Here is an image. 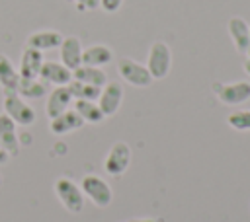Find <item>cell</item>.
I'll return each instance as SVG.
<instances>
[{"mask_svg": "<svg viewBox=\"0 0 250 222\" xmlns=\"http://www.w3.org/2000/svg\"><path fill=\"white\" fill-rule=\"evenodd\" d=\"M72 95L68 92L66 86H55V90L47 95V101H45V113L49 119H55L59 117L61 113H64L66 109H70V103H72Z\"/></svg>", "mask_w": 250, "mask_h": 222, "instance_id": "cell-9", "label": "cell"}, {"mask_svg": "<svg viewBox=\"0 0 250 222\" xmlns=\"http://www.w3.org/2000/svg\"><path fill=\"white\" fill-rule=\"evenodd\" d=\"M10 160V154H8V150L2 146V142H0V164H6Z\"/></svg>", "mask_w": 250, "mask_h": 222, "instance_id": "cell-26", "label": "cell"}, {"mask_svg": "<svg viewBox=\"0 0 250 222\" xmlns=\"http://www.w3.org/2000/svg\"><path fill=\"white\" fill-rule=\"evenodd\" d=\"M72 99H90V101H96L100 97V92L102 88L98 86H90V84H84V82H78V80H70L66 84Z\"/></svg>", "mask_w": 250, "mask_h": 222, "instance_id": "cell-22", "label": "cell"}, {"mask_svg": "<svg viewBox=\"0 0 250 222\" xmlns=\"http://www.w3.org/2000/svg\"><path fill=\"white\" fill-rule=\"evenodd\" d=\"M227 29H229V35L234 43V49L240 55H246V49H248V43H250V25L246 23V19H242L238 16H232L227 23Z\"/></svg>", "mask_w": 250, "mask_h": 222, "instance_id": "cell-14", "label": "cell"}, {"mask_svg": "<svg viewBox=\"0 0 250 222\" xmlns=\"http://www.w3.org/2000/svg\"><path fill=\"white\" fill-rule=\"evenodd\" d=\"M55 195L59 197L61 204L68 212H72V214L82 212V208H84V193H82L80 185H76L72 179L59 177L55 181Z\"/></svg>", "mask_w": 250, "mask_h": 222, "instance_id": "cell-3", "label": "cell"}, {"mask_svg": "<svg viewBox=\"0 0 250 222\" xmlns=\"http://www.w3.org/2000/svg\"><path fill=\"white\" fill-rule=\"evenodd\" d=\"M0 185H2V175H0Z\"/></svg>", "mask_w": 250, "mask_h": 222, "instance_id": "cell-30", "label": "cell"}, {"mask_svg": "<svg viewBox=\"0 0 250 222\" xmlns=\"http://www.w3.org/2000/svg\"><path fill=\"white\" fill-rule=\"evenodd\" d=\"M131 164V148L127 142L123 140H117L111 144L109 152L105 154V160H104V169L107 175L111 177H119L127 171Z\"/></svg>", "mask_w": 250, "mask_h": 222, "instance_id": "cell-6", "label": "cell"}, {"mask_svg": "<svg viewBox=\"0 0 250 222\" xmlns=\"http://www.w3.org/2000/svg\"><path fill=\"white\" fill-rule=\"evenodd\" d=\"M123 6V0H100V8L107 14H115Z\"/></svg>", "mask_w": 250, "mask_h": 222, "instance_id": "cell-25", "label": "cell"}, {"mask_svg": "<svg viewBox=\"0 0 250 222\" xmlns=\"http://www.w3.org/2000/svg\"><path fill=\"white\" fill-rule=\"evenodd\" d=\"M246 58H250V43H248V49H246Z\"/></svg>", "mask_w": 250, "mask_h": 222, "instance_id": "cell-29", "label": "cell"}, {"mask_svg": "<svg viewBox=\"0 0 250 222\" xmlns=\"http://www.w3.org/2000/svg\"><path fill=\"white\" fill-rule=\"evenodd\" d=\"M227 123L234 130H250V109H242V111L230 113L227 117Z\"/></svg>", "mask_w": 250, "mask_h": 222, "instance_id": "cell-23", "label": "cell"}, {"mask_svg": "<svg viewBox=\"0 0 250 222\" xmlns=\"http://www.w3.org/2000/svg\"><path fill=\"white\" fill-rule=\"evenodd\" d=\"M80 189H82L84 197H88L98 208H105L113 201V191H111L109 183L105 179H102L100 175H94V173L84 175L80 181Z\"/></svg>", "mask_w": 250, "mask_h": 222, "instance_id": "cell-1", "label": "cell"}, {"mask_svg": "<svg viewBox=\"0 0 250 222\" xmlns=\"http://www.w3.org/2000/svg\"><path fill=\"white\" fill-rule=\"evenodd\" d=\"M20 82V72L14 66V62L0 53V88L4 92H16Z\"/></svg>", "mask_w": 250, "mask_h": 222, "instance_id": "cell-19", "label": "cell"}, {"mask_svg": "<svg viewBox=\"0 0 250 222\" xmlns=\"http://www.w3.org/2000/svg\"><path fill=\"white\" fill-rule=\"evenodd\" d=\"M16 127L18 125L6 113H0V142L8 150L10 158L18 156L20 150H21V144H20V138H18V132H16Z\"/></svg>", "mask_w": 250, "mask_h": 222, "instance_id": "cell-13", "label": "cell"}, {"mask_svg": "<svg viewBox=\"0 0 250 222\" xmlns=\"http://www.w3.org/2000/svg\"><path fill=\"white\" fill-rule=\"evenodd\" d=\"M39 78L45 84H53V86H66L72 80V70L66 68L62 62H55V60H45L39 72Z\"/></svg>", "mask_w": 250, "mask_h": 222, "instance_id": "cell-10", "label": "cell"}, {"mask_svg": "<svg viewBox=\"0 0 250 222\" xmlns=\"http://www.w3.org/2000/svg\"><path fill=\"white\" fill-rule=\"evenodd\" d=\"M96 103H98V107L102 109V113L105 117L115 115L119 111L121 103H123V86L119 82H109L107 80V84L102 88L100 97L96 99Z\"/></svg>", "mask_w": 250, "mask_h": 222, "instance_id": "cell-8", "label": "cell"}, {"mask_svg": "<svg viewBox=\"0 0 250 222\" xmlns=\"http://www.w3.org/2000/svg\"><path fill=\"white\" fill-rule=\"evenodd\" d=\"M16 92H18L21 97L37 99V97H41V95L47 93V84H45L41 78H21V76H20V82H18Z\"/></svg>", "mask_w": 250, "mask_h": 222, "instance_id": "cell-20", "label": "cell"}, {"mask_svg": "<svg viewBox=\"0 0 250 222\" xmlns=\"http://www.w3.org/2000/svg\"><path fill=\"white\" fill-rule=\"evenodd\" d=\"M129 222H156L154 218H133V220H129Z\"/></svg>", "mask_w": 250, "mask_h": 222, "instance_id": "cell-27", "label": "cell"}, {"mask_svg": "<svg viewBox=\"0 0 250 222\" xmlns=\"http://www.w3.org/2000/svg\"><path fill=\"white\" fill-rule=\"evenodd\" d=\"M61 43H62V33L57 29H39L27 37V47H33L37 51H51L61 47Z\"/></svg>", "mask_w": 250, "mask_h": 222, "instance_id": "cell-16", "label": "cell"}, {"mask_svg": "<svg viewBox=\"0 0 250 222\" xmlns=\"http://www.w3.org/2000/svg\"><path fill=\"white\" fill-rule=\"evenodd\" d=\"M72 80L90 84V86H98L104 88L107 84V74L104 68L100 66H88V64H80L78 68L72 70Z\"/></svg>", "mask_w": 250, "mask_h": 222, "instance_id": "cell-18", "label": "cell"}, {"mask_svg": "<svg viewBox=\"0 0 250 222\" xmlns=\"http://www.w3.org/2000/svg\"><path fill=\"white\" fill-rule=\"evenodd\" d=\"M117 72L127 84H131L135 88H148L154 80L150 76L146 64H141V62H137L129 56H121L117 60Z\"/></svg>", "mask_w": 250, "mask_h": 222, "instance_id": "cell-5", "label": "cell"}, {"mask_svg": "<svg viewBox=\"0 0 250 222\" xmlns=\"http://www.w3.org/2000/svg\"><path fill=\"white\" fill-rule=\"evenodd\" d=\"M4 113L21 127H29L35 123V111L29 103L21 99L18 92H4Z\"/></svg>", "mask_w": 250, "mask_h": 222, "instance_id": "cell-4", "label": "cell"}, {"mask_svg": "<svg viewBox=\"0 0 250 222\" xmlns=\"http://www.w3.org/2000/svg\"><path fill=\"white\" fill-rule=\"evenodd\" d=\"M43 51H37L33 47H25L20 58V76L21 78H39L41 66H43Z\"/></svg>", "mask_w": 250, "mask_h": 222, "instance_id": "cell-12", "label": "cell"}, {"mask_svg": "<svg viewBox=\"0 0 250 222\" xmlns=\"http://www.w3.org/2000/svg\"><path fill=\"white\" fill-rule=\"evenodd\" d=\"M213 92L219 101L225 105H240L250 99V82H230V84H213Z\"/></svg>", "mask_w": 250, "mask_h": 222, "instance_id": "cell-7", "label": "cell"}, {"mask_svg": "<svg viewBox=\"0 0 250 222\" xmlns=\"http://www.w3.org/2000/svg\"><path fill=\"white\" fill-rule=\"evenodd\" d=\"M49 121H51V123H49V130H51L53 134H59V136L68 134V132H72V130H78V129L84 125L82 117H80L74 109H66L64 113H61L59 117L49 119Z\"/></svg>", "mask_w": 250, "mask_h": 222, "instance_id": "cell-15", "label": "cell"}, {"mask_svg": "<svg viewBox=\"0 0 250 222\" xmlns=\"http://www.w3.org/2000/svg\"><path fill=\"white\" fill-rule=\"evenodd\" d=\"M146 68L154 80H162L170 74L172 68V51L164 41H154L148 49Z\"/></svg>", "mask_w": 250, "mask_h": 222, "instance_id": "cell-2", "label": "cell"}, {"mask_svg": "<svg viewBox=\"0 0 250 222\" xmlns=\"http://www.w3.org/2000/svg\"><path fill=\"white\" fill-rule=\"evenodd\" d=\"M78 12H92L100 8V0H72Z\"/></svg>", "mask_w": 250, "mask_h": 222, "instance_id": "cell-24", "label": "cell"}, {"mask_svg": "<svg viewBox=\"0 0 250 222\" xmlns=\"http://www.w3.org/2000/svg\"><path fill=\"white\" fill-rule=\"evenodd\" d=\"M242 66H244V72H246V74H248V76H250V58H246V60H244V64H242Z\"/></svg>", "mask_w": 250, "mask_h": 222, "instance_id": "cell-28", "label": "cell"}, {"mask_svg": "<svg viewBox=\"0 0 250 222\" xmlns=\"http://www.w3.org/2000/svg\"><path fill=\"white\" fill-rule=\"evenodd\" d=\"M59 49H61L59 51L61 53V62L66 68L74 70V68H78L82 64V51H84V47H82L78 37H74V35L62 37V43H61Z\"/></svg>", "mask_w": 250, "mask_h": 222, "instance_id": "cell-11", "label": "cell"}, {"mask_svg": "<svg viewBox=\"0 0 250 222\" xmlns=\"http://www.w3.org/2000/svg\"><path fill=\"white\" fill-rule=\"evenodd\" d=\"M84 123H102L105 119V115L102 113V109L98 107L96 101H90V99H74V107H72Z\"/></svg>", "mask_w": 250, "mask_h": 222, "instance_id": "cell-21", "label": "cell"}, {"mask_svg": "<svg viewBox=\"0 0 250 222\" xmlns=\"http://www.w3.org/2000/svg\"><path fill=\"white\" fill-rule=\"evenodd\" d=\"M113 60V51L107 47V45H90L82 51V64H88V66H105Z\"/></svg>", "mask_w": 250, "mask_h": 222, "instance_id": "cell-17", "label": "cell"}]
</instances>
